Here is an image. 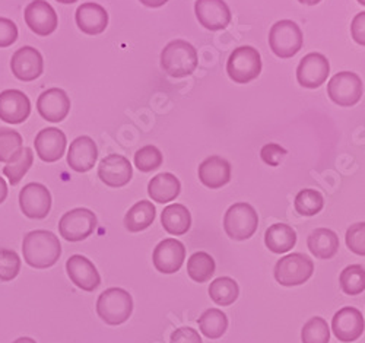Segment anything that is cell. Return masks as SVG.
Listing matches in <instances>:
<instances>
[{"label":"cell","instance_id":"obj_49","mask_svg":"<svg viewBox=\"0 0 365 343\" xmlns=\"http://www.w3.org/2000/svg\"><path fill=\"white\" fill-rule=\"evenodd\" d=\"M56 2L62 4V5H72V4H76L78 0H56Z\"/></svg>","mask_w":365,"mask_h":343},{"label":"cell","instance_id":"obj_36","mask_svg":"<svg viewBox=\"0 0 365 343\" xmlns=\"http://www.w3.org/2000/svg\"><path fill=\"white\" fill-rule=\"evenodd\" d=\"M302 343H329L330 330L327 322L322 317H313L301 330Z\"/></svg>","mask_w":365,"mask_h":343},{"label":"cell","instance_id":"obj_32","mask_svg":"<svg viewBox=\"0 0 365 343\" xmlns=\"http://www.w3.org/2000/svg\"><path fill=\"white\" fill-rule=\"evenodd\" d=\"M24 150L22 136L12 129H0V163H15Z\"/></svg>","mask_w":365,"mask_h":343},{"label":"cell","instance_id":"obj_35","mask_svg":"<svg viewBox=\"0 0 365 343\" xmlns=\"http://www.w3.org/2000/svg\"><path fill=\"white\" fill-rule=\"evenodd\" d=\"M324 200L320 192L314 189H304L295 198V210L302 216H314L323 209Z\"/></svg>","mask_w":365,"mask_h":343},{"label":"cell","instance_id":"obj_47","mask_svg":"<svg viewBox=\"0 0 365 343\" xmlns=\"http://www.w3.org/2000/svg\"><path fill=\"white\" fill-rule=\"evenodd\" d=\"M14 343H36V340L31 337H19Z\"/></svg>","mask_w":365,"mask_h":343},{"label":"cell","instance_id":"obj_23","mask_svg":"<svg viewBox=\"0 0 365 343\" xmlns=\"http://www.w3.org/2000/svg\"><path fill=\"white\" fill-rule=\"evenodd\" d=\"M199 180L209 189H221L231 180V165L218 155L209 157L199 165Z\"/></svg>","mask_w":365,"mask_h":343},{"label":"cell","instance_id":"obj_17","mask_svg":"<svg viewBox=\"0 0 365 343\" xmlns=\"http://www.w3.org/2000/svg\"><path fill=\"white\" fill-rule=\"evenodd\" d=\"M31 113V103L22 91L6 89L0 92V120L9 124L25 121Z\"/></svg>","mask_w":365,"mask_h":343},{"label":"cell","instance_id":"obj_19","mask_svg":"<svg viewBox=\"0 0 365 343\" xmlns=\"http://www.w3.org/2000/svg\"><path fill=\"white\" fill-rule=\"evenodd\" d=\"M66 270L72 282L83 291L93 292L101 284L100 273L94 263L81 255L69 257V260L66 262Z\"/></svg>","mask_w":365,"mask_h":343},{"label":"cell","instance_id":"obj_12","mask_svg":"<svg viewBox=\"0 0 365 343\" xmlns=\"http://www.w3.org/2000/svg\"><path fill=\"white\" fill-rule=\"evenodd\" d=\"M11 69L15 78L24 82L36 81L43 75L44 61L41 53L34 47H21L11 60Z\"/></svg>","mask_w":365,"mask_h":343},{"label":"cell","instance_id":"obj_1","mask_svg":"<svg viewBox=\"0 0 365 343\" xmlns=\"http://www.w3.org/2000/svg\"><path fill=\"white\" fill-rule=\"evenodd\" d=\"M22 253L24 260L31 267L47 269L62 256V244L53 232L38 230L25 235Z\"/></svg>","mask_w":365,"mask_h":343},{"label":"cell","instance_id":"obj_9","mask_svg":"<svg viewBox=\"0 0 365 343\" xmlns=\"http://www.w3.org/2000/svg\"><path fill=\"white\" fill-rule=\"evenodd\" d=\"M364 92L361 78L354 72H339L334 75L327 85L329 98L341 107L355 106Z\"/></svg>","mask_w":365,"mask_h":343},{"label":"cell","instance_id":"obj_21","mask_svg":"<svg viewBox=\"0 0 365 343\" xmlns=\"http://www.w3.org/2000/svg\"><path fill=\"white\" fill-rule=\"evenodd\" d=\"M66 135L56 128L43 129L36 136V150L44 163H54L63 157L66 149Z\"/></svg>","mask_w":365,"mask_h":343},{"label":"cell","instance_id":"obj_43","mask_svg":"<svg viewBox=\"0 0 365 343\" xmlns=\"http://www.w3.org/2000/svg\"><path fill=\"white\" fill-rule=\"evenodd\" d=\"M171 343H202V339L195 329L180 327L171 334Z\"/></svg>","mask_w":365,"mask_h":343},{"label":"cell","instance_id":"obj_20","mask_svg":"<svg viewBox=\"0 0 365 343\" xmlns=\"http://www.w3.org/2000/svg\"><path fill=\"white\" fill-rule=\"evenodd\" d=\"M133 175V168L126 157L121 155H108L98 167L100 180L110 187H123Z\"/></svg>","mask_w":365,"mask_h":343},{"label":"cell","instance_id":"obj_8","mask_svg":"<svg viewBox=\"0 0 365 343\" xmlns=\"http://www.w3.org/2000/svg\"><path fill=\"white\" fill-rule=\"evenodd\" d=\"M97 228V216L93 210L78 208L69 210L58 222V231L65 240L76 242L88 238Z\"/></svg>","mask_w":365,"mask_h":343},{"label":"cell","instance_id":"obj_13","mask_svg":"<svg viewBox=\"0 0 365 343\" xmlns=\"http://www.w3.org/2000/svg\"><path fill=\"white\" fill-rule=\"evenodd\" d=\"M24 18L28 28L41 37L54 33L58 25L56 11L51 8L50 4L46 2V0H34V2L29 4L25 8Z\"/></svg>","mask_w":365,"mask_h":343},{"label":"cell","instance_id":"obj_34","mask_svg":"<svg viewBox=\"0 0 365 343\" xmlns=\"http://www.w3.org/2000/svg\"><path fill=\"white\" fill-rule=\"evenodd\" d=\"M341 288L348 295H358L365 291V269L361 265H351L341 273Z\"/></svg>","mask_w":365,"mask_h":343},{"label":"cell","instance_id":"obj_45","mask_svg":"<svg viewBox=\"0 0 365 343\" xmlns=\"http://www.w3.org/2000/svg\"><path fill=\"white\" fill-rule=\"evenodd\" d=\"M168 0H140V4L148 8H161L164 6Z\"/></svg>","mask_w":365,"mask_h":343},{"label":"cell","instance_id":"obj_46","mask_svg":"<svg viewBox=\"0 0 365 343\" xmlns=\"http://www.w3.org/2000/svg\"><path fill=\"white\" fill-rule=\"evenodd\" d=\"M8 198V185L5 183V180L0 177V203H4Z\"/></svg>","mask_w":365,"mask_h":343},{"label":"cell","instance_id":"obj_14","mask_svg":"<svg viewBox=\"0 0 365 343\" xmlns=\"http://www.w3.org/2000/svg\"><path fill=\"white\" fill-rule=\"evenodd\" d=\"M186 259V247L175 238H167L161 241L154 250V266L158 272L171 275L180 270Z\"/></svg>","mask_w":365,"mask_h":343},{"label":"cell","instance_id":"obj_48","mask_svg":"<svg viewBox=\"0 0 365 343\" xmlns=\"http://www.w3.org/2000/svg\"><path fill=\"white\" fill-rule=\"evenodd\" d=\"M298 2L302 5H317L322 0H298Z\"/></svg>","mask_w":365,"mask_h":343},{"label":"cell","instance_id":"obj_41","mask_svg":"<svg viewBox=\"0 0 365 343\" xmlns=\"http://www.w3.org/2000/svg\"><path fill=\"white\" fill-rule=\"evenodd\" d=\"M285 155H287V149L278 143H267L260 150L262 160L270 167H278L282 163Z\"/></svg>","mask_w":365,"mask_h":343},{"label":"cell","instance_id":"obj_22","mask_svg":"<svg viewBox=\"0 0 365 343\" xmlns=\"http://www.w3.org/2000/svg\"><path fill=\"white\" fill-rule=\"evenodd\" d=\"M98 158V149L96 142L88 138L81 136L71 143L68 152V164L76 173H86L94 168Z\"/></svg>","mask_w":365,"mask_h":343},{"label":"cell","instance_id":"obj_29","mask_svg":"<svg viewBox=\"0 0 365 343\" xmlns=\"http://www.w3.org/2000/svg\"><path fill=\"white\" fill-rule=\"evenodd\" d=\"M157 209L154 203L148 200H140L133 205L125 216V227L130 232H140L146 230L155 220Z\"/></svg>","mask_w":365,"mask_h":343},{"label":"cell","instance_id":"obj_3","mask_svg":"<svg viewBox=\"0 0 365 343\" xmlns=\"http://www.w3.org/2000/svg\"><path fill=\"white\" fill-rule=\"evenodd\" d=\"M132 311L133 300L128 291L121 288H110L104 291L97 301L98 316L110 326H118L128 322Z\"/></svg>","mask_w":365,"mask_h":343},{"label":"cell","instance_id":"obj_28","mask_svg":"<svg viewBox=\"0 0 365 343\" xmlns=\"http://www.w3.org/2000/svg\"><path fill=\"white\" fill-rule=\"evenodd\" d=\"M264 244L273 253H287L297 244V232L287 224H275L266 231Z\"/></svg>","mask_w":365,"mask_h":343},{"label":"cell","instance_id":"obj_6","mask_svg":"<svg viewBox=\"0 0 365 343\" xmlns=\"http://www.w3.org/2000/svg\"><path fill=\"white\" fill-rule=\"evenodd\" d=\"M314 272L313 260L301 253L282 257L275 266V279L282 287H298L312 277Z\"/></svg>","mask_w":365,"mask_h":343},{"label":"cell","instance_id":"obj_27","mask_svg":"<svg viewBox=\"0 0 365 343\" xmlns=\"http://www.w3.org/2000/svg\"><path fill=\"white\" fill-rule=\"evenodd\" d=\"M164 230L171 235H185L192 227V215L185 205H168L161 215Z\"/></svg>","mask_w":365,"mask_h":343},{"label":"cell","instance_id":"obj_39","mask_svg":"<svg viewBox=\"0 0 365 343\" xmlns=\"http://www.w3.org/2000/svg\"><path fill=\"white\" fill-rule=\"evenodd\" d=\"M21 270V259L14 250L0 248V280H12Z\"/></svg>","mask_w":365,"mask_h":343},{"label":"cell","instance_id":"obj_40","mask_svg":"<svg viewBox=\"0 0 365 343\" xmlns=\"http://www.w3.org/2000/svg\"><path fill=\"white\" fill-rule=\"evenodd\" d=\"M346 245L358 256H365V222H358L346 231Z\"/></svg>","mask_w":365,"mask_h":343},{"label":"cell","instance_id":"obj_30","mask_svg":"<svg viewBox=\"0 0 365 343\" xmlns=\"http://www.w3.org/2000/svg\"><path fill=\"white\" fill-rule=\"evenodd\" d=\"M238 294H240L238 284L232 277H228V276L218 277L209 285V297L215 304L222 307L234 304L238 298Z\"/></svg>","mask_w":365,"mask_h":343},{"label":"cell","instance_id":"obj_44","mask_svg":"<svg viewBox=\"0 0 365 343\" xmlns=\"http://www.w3.org/2000/svg\"><path fill=\"white\" fill-rule=\"evenodd\" d=\"M351 34L356 44L365 46V12L358 14L351 24Z\"/></svg>","mask_w":365,"mask_h":343},{"label":"cell","instance_id":"obj_33","mask_svg":"<svg viewBox=\"0 0 365 343\" xmlns=\"http://www.w3.org/2000/svg\"><path fill=\"white\" fill-rule=\"evenodd\" d=\"M215 260L210 255L205 252H197L190 256L187 262V273L195 280V282L203 284L214 276L215 273Z\"/></svg>","mask_w":365,"mask_h":343},{"label":"cell","instance_id":"obj_15","mask_svg":"<svg viewBox=\"0 0 365 343\" xmlns=\"http://www.w3.org/2000/svg\"><path fill=\"white\" fill-rule=\"evenodd\" d=\"M37 110L44 120L50 123H60L68 117L71 111V98L63 89H47L38 97Z\"/></svg>","mask_w":365,"mask_h":343},{"label":"cell","instance_id":"obj_2","mask_svg":"<svg viewBox=\"0 0 365 343\" xmlns=\"http://www.w3.org/2000/svg\"><path fill=\"white\" fill-rule=\"evenodd\" d=\"M161 68L173 78H186L192 75L197 68L196 48L185 40L168 43L161 53Z\"/></svg>","mask_w":365,"mask_h":343},{"label":"cell","instance_id":"obj_42","mask_svg":"<svg viewBox=\"0 0 365 343\" xmlns=\"http://www.w3.org/2000/svg\"><path fill=\"white\" fill-rule=\"evenodd\" d=\"M18 40V26L8 18H0V47H9Z\"/></svg>","mask_w":365,"mask_h":343},{"label":"cell","instance_id":"obj_10","mask_svg":"<svg viewBox=\"0 0 365 343\" xmlns=\"http://www.w3.org/2000/svg\"><path fill=\"white\" fill-rule=\"evenodd\" d=\"M19 206L25 216L31 220H43L51 209V195L46 185L29 183L19 193Z\"/></svg>","mask_w":365,"mask_h":343},{"label":"cell","instance_id":"obj_25","mask_svg":"<svg viewBox=\"0 0 365 343\" xmlns=\"http://www.w3.org/2000/svg\"><path fill=\"white\" fill-rule=\"evenodd\" d=\"M180 180L170 173L155 175L148 184V195L150 199L163 205L175 200V198L180 195Z\"/></svg>","mask_w":365,"mask_h":343},{"label":"cell","instance_id":"obj_50","mask_svg":"<svg viewBox=\"0 0 365 343\" xmlns=\"http://www.w3.org/2000/svg\"><path fill=\"white\" fill-rule=\"evenodd\" d=\"M358 2H359L361 5H364V6H365V0H358Z\"/></svg>","mask_w":365,"mask_h":343},{"label":"cell","instance_id":"obj_7","mask_svg":"<svg viewBox=\"0 0 365 343\" xmlns=\"http://www.w3.org/2000/svg\"><path fill=\"white\" fill-rule=\"evenodd\" d=\"M270 50L281 58L294 57L302 47V33L299 26L289 21H279L270 28L269 33Z\"/></svg>","mask_w":365,"mask_h":343},{"label":"cell","instance_id":"obj_4","mask_svg":"<svg viewBox=\"0 0 365 343\" xmlns=\"http://www.w3.org/2000/svg\"><path fill=\"white\" fill-rule=\"evenodd\" d=\"M259 225V216L249 203H234L225 213L224 230L235 241H245L255 235Z\"/></svg>","mask_w":365,"mask_h":343},{"label":"cell","instance_id":"obj_24","mask_svg":"<svg viewBox=\"0 0 365 343\" xmlns=\"http://www.w3.org/2000/svg\"><path fill=\"white\" fill-rule=\"evenodd\" d=\"M76 24L82 33L97 36L106 31L108 25V14L98 4H83L76 11Z\"/></svg>","mask_w":365,"mask_h":343},{"label":"cell","instance_id":"obj_16","mask_svg":"<svg viewBox=\"0 0 365 343\" xmlns=\"http://www.w3.org/2000/svg\"><path fill=\"white\" fill-rule=\"evenodd\" d=\"M197 21L209 31H220L231 22V11L224 0H197L195 4Z\"/></svg>","mask_w":365,"mask_h":343},{"label":"cell","instance_id":"obj_5","mask_svg":"<svg viewBox=\"0 0 365 343\" xmlns=\"http://www.w3.org/2000/svg\"><path fill=\"white\" fill-rule=\"evenodd\" d=\"M262 72V58L255 47L242 46L235 48L227 61V73L237 83L255 81Z\"/></svg>","mask_w":365,"mask_h":343},{"label":"cell","instance_id":"obj_37","mask_svg":"<svg viewBox=\"0 0 365 343\" xmlns=\"http://www.w3.org/2000/svg\"><path fill=\"white\" fill-rule=\"evenodd\" d=\"M135 165L142 173H150L163 165V153L157 146L146 145L135 153Z\"/></svg>","mask_w":365,"mask_h":343},{"label":"cell","instance_id":"obj_38","mask_svg":"<svg viewBox=\"0 0 365 343\" xmlns=\"http://www.w3.org/2000/svg\"><path fill=\"white\" fill-rule=\"evenodd\" d=\"M33 163H34L33 149L31 148H24L21 157L15 163L8 164L4 168V174L8 177V180L12 185H16L24 178V175L28 173V170L31 168Z\"/></svg>","mask_w":365,"mask_h":343},{"label":"cell","instance_id":"obj_26","mask_svg":"<svg viewBox=\"0 0 365 343\" xmlns=\"http://www.w3.org/2000/svg\"><path fill=\"white\" fill-rule=\"evenodd\" d=\"M309 250L322 260L331 259L339 250V238L336 232L327 228L314 230L307 238Z\"/></svg>","mask_w":365,"mask_h":343},{"label":"cell","instance_id":"obj_31","mask_svg":"<svg viewBox=\"0 0 365 343\" xmlns=\"http://www.w3.org/2000/svg\"><path fill=\"white\" fill-rule=\"evenodd\" d=\"M200 332L209 339H220L228 329V319L218 308H209L200 316Z\"/></svg>","mask_w":365,"mask_h":343},{"label":"cell","instance_id":"obj_11","mask_svg":"<svg viewBox=\"0 0 365 343\" xmlns=\"http://www.w3.org/2000/svg\"><path fill=\"white\" fill-rule=\"evenodd\" d=\"M329 72V60L320 53H310L301 58L297 69V79L301 86L316 89L326 82Z\"/></svg>","mask_w":365,"mask_h":343},{"label":"cell","instance_id":"obj_18","mask_svg":"<svg viewBox=\"0 0 365 343\" xmlns=\"http://www.w3.org/2000/svg\"><path fill=\"white\" fill-rule=\"evenodd\" d=\"M365 322L361 311L354 307H345L334 314L331 330L341 342H354L364 333Z\"/></svg>","mask_w":365,"mask_h":343}]
</instances>
